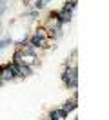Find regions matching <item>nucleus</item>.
Returning a JSON list of instances; mask_svg holds the SVG:
<instances>
[{
	"mask_svg": "<svg viewBox=\"0 0 109 120\" xmlns=\"http://www.w3.org/2000/svg\"><path fill=\"white\" fill-rule=\"evenodd\" d=\"M36 62H38V58H36V55H35V47L33 45H27V47L22 45L20 51L15 53V64L31 68V66H35Z\"/></svg>",
	"mask_w": 109,
	"mask_h": 120,
	"instance_id": "obj_1",
	"label": "nucleus"
},
{
	"mask_svg": "<svg viewBox=\"0 0 109 120\" xmlns=\"http://www.w3.org/2000/svg\"><path fill=\"white\" fill-rule=\"evenodd\" d=\"M62 80H64L65 86H69V87H76V84H78V73H76V68H69L64 71V75H62Z\"/></svg>",
	"mask_w": 109,
	"mask_h": 120,
	"instance_id": "obj_2",
	"label": "nucleus"
},
{
	"mask_svg": "<svg viewBox=\"0 0 109 120\" xmlns=\"http://www.w3.org/2000/svg\"><path fill=\"white\" fill-rule=\"evenodd\" d=\"M60 20H58V16L55 15V13H51L49 18H47V22L44 24V29H47V31H58V27H60Z\"/></svg>",
	"mask_w": 109,
	"mask_h": 120,
	"instance_id": "obj_3",
	"label": "nucleus"
},
{
	"mask_svg": "<svg viewBox=\"0 0 109 120\" xmlns=\"http://www.w3.org/2000/svg\"><path fill=\"white\" fill-rule=\"evenodd\" d=\"M29 40H31V45H35V47H45V45H47V40L42 38V37H38L36 33L29 38Z\"/></svg>",
	"mask_w": 109,
	"mask_h": 120,
	"instance_id": "obj_4",
	"label": "nucleus"
},
{
	"mask_svg": "<svg viewBox=\"0 0 109 120\" xmlns=\"http://www.w3.org/2000/svg\"><path fill=\"white\" fill-rule=\"evenodd\" d=\"M11 78H15V73L11 71V68H9V66L2 68V71H0V82H4V80H11Z\"/></svg>",
	"mask_w": 109,
	"mask_h": 120,
	"instance_id": "obj_5",
	"label": "nucleus"
},
{
	"mask_svg": "<svg viewBox=\"0 0 109 120\" xmlns=\"http://www.w3.org/2000/svg\"><path fill=\"white\" fill-rule=\"evenodd\" d=\"M76 100H78V97H76V95H75V97H73L71 100H69V102H65V104H64V107H62V109H64L65 113H69V111H73V109H75V107H76Z\"/></svg>",
	"mask_w": 109,
	"mask_h": 120,
	"instance_id": "obj_6",
	"label": "nucleus"
},
{
	"mask_svg": "<svg viewBox=\"0 0 109 120\" xmlns=\"http://www.w3.org/2000/svg\"><path fill=\"white\" fill-rule=\"evenodd\" d=\"M56 16H58L60 22H67V20H71V13H69V11H64V9H62L60 13H56Z\"/></svg>",
	"mask_w": 109,
	"mask_h": 120,
	"instance_id": "obj_7",
	"label": "nucleus"
},
{
	"mask_svg": "<svg viewBox=\"0 0 109 120\" xmlns=\"http://www.w3.org/2000/svg\"><path fill=\"white\" fill-rule=\"evenodd\" d=\"M75 6H76V0H67V2H65V6H64V11H69V13H71Z\"/></svg>",
	"mask_w": 109,
	"mask_h": 120,
	"instance_id": "obj_8",
	"label": "nucleus"
},
{
	"mask_svg": "<svg viewBox=\"0 0 109 120\" xmlns=\"http://www.w3.org/2000/svg\"><path fill=\"white\" fill-rule=\"evenodd\" d=\"M47 2H49V0H36V4H38V8H42L44 4H47Z\"/></svg>",
	"mask_w": 109,
	"mask_h": 120,
	"instance_id": "obj_9",
	"label": "nucleus"
},
{
	"mask_svg": "<svg viewBox=\"0 0 109 120\" xmlns=\"http://www.w3.org/2000/svg\"><path fill=\"white\" fill-rule=\"evenodd\" d=\"M4 44H7V42H6V40H4V42H2V40H0V47H2V45H4Z\"/></svg>",
	"mask_w": 109,
	"mask_h": 120,
	"instance_id": "obj_10",
	"label": "nucleus"
}]
</instances>
